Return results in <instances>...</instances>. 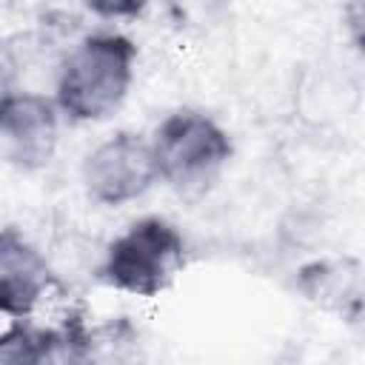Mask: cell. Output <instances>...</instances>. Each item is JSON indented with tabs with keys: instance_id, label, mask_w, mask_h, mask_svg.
<instances>
[{
	"instance_id": "obj_1",
	"label": "cell",
	"mask_w": 365,
	"mask_h": 365,
	"mask_svg": "<svg viewBox=\"0 0 365 365\" xmlns=\"http://www.w3.org/2000/svg\"><path fill=\"white\" fill-rule=\"evenodd\" d=\"M137 46L120 31L86 34L60 63L54 103L74 123L111 117L134 80Z\"/></svg>"
},
{
	"instance_id": "obj_2",
	"label": "cell",
	"mask_w": 365,
	"mask_h": 365,
	"mask_svg": "<svg viewBox=\"0 0 365 365\" xmlns=\"http://www.w3.org/2000/svg\"><path fill=\"white\" fill-rule=\"evenodd\" d=\"M157 171L177 194H202L228 165L234 145L228 131L208 114L180 108L171 111L151 137Z\"/></svg>"
},
{
	"instance_id": "obj_3",
	"label": "cell",
	"mask_w": 365,
	"mask_h": 365,
	"mask_svg": "<svg viewBox=\"0 0 365 365\" xmlns=\"http://www.w3.org/2000/svg\"><path fill=\"white\" fill-rule=\"evenodd\" d=\"M185 265V240L163 217L131 222L106 248L100 279L123 294L157 297Z\"/></svg>"
},
{
	"instance_id": "obj_4",
	"label": "cell",
	"mask_w": 365,
	"mask_h": 365,
	"mask_svg": "<svg viewBox=\"0 0 365 365\" xmlns=\"http://www.w3.org/2000/svg\"><path fill=\"white\" fill-rule=\"evenodd\" d=\"M160 180L151 140L137 131H117L83 163L86 194L100 205H125Z\"/></svg>"
},
{
	"instance_id": "obj_5",
	"label": "cell",
	"mask_w": 365,
	"mask_h": 365,
	"mask_svg": "<svg viewBox=\"0 0 365 365\" xmlns=\"http://www.w3.org/2000/svg\"><path fill=\"white\" fill-rule=\"evenodd\" d=\"M60 106L34 91H6L0 103V143L6 160L20 171L51 163L60 131Z\"/></svg>"
},
{
	"instance_id": "obj_6",
	"label": "cell",
	"mask_w": 365,
	"mask_h": 365,
	"mask_svg": "<svg viewBox=\"0 0 365 365\" xmlns=\"http://www.w3.org/2000/svg\"><path fill=\"white\" fill-rule=\"evenodd\" d=\"M54 285V274L46 257L14 228L0 234V311L9 319H29L46 291Z\"/></svg>"
},
{
	"instance_id": "obj_7",
	"label": "cell",
	"mask_w": 365,
	"mask_h": 365,
	"mask_svg": "<svg viewBox=\"0 0 365 365\" xmlns=\"http://www.w3.org/2000/svg\"><path fill=\"white\" fill-rule=\"evenodd\" d=\"M297 288L319 308L354 317L362 308V271L354 259H317L299 268Z\"/></svg>"
},
{
	"instance_id": "obj_8",
	"label": "cell",
	"mask_w": 365,
	"mask_h": 365,
	"mask_svg": "<svg viewBox=\"0 0 365 365\" xmlns=\"http://www.w3.org/2000/svg\"><path fill=\"white\" fill-rule=\"evenodd\" d=\"M80 3L103 20H134L148 6V0H80Z\"/></svg>"
},
{
	"instance_id": "obj_9",
	"label": "cell",
	"mask_w": 365,
	"mask_h": 365,
	"mask_svg": "<svg viewBox=\"0 0 365 365\" xmlns=\"http://www.w3.org/2000/svg\"><path fill=\"white\" fill-rule=\"evenodd\" d=\"M345 23H348V31H351L354 46L365 54V0H351V3H348V9H345Z\"/></svg>"
}]
</instances>
